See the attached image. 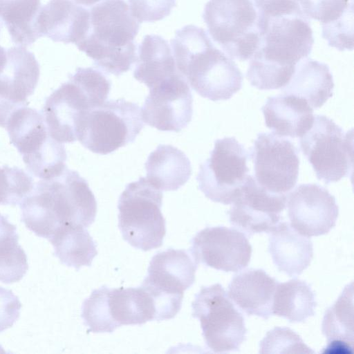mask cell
Returning a JSON list of instances; mask_svg holds the SVG:
<instances>
[{
  "instance_id": "1",
  "label": "cell",
  "mask_w": 354,
  "mask_h": 354,
  "mask_svg": "<svg viewBox=\"0 0 354 354\" xmlns=\"http://www.w3.org/2000/svg\"><path fill=\"white\" fill-rule=\"evenodd\" d=\"M19 205L26 227L48 240L68 225L86 228L97 213V202L88 182L67 167L57 176L37 182Z\"/></svg>"
},
{
  "instance_id": "2",
  "label": "cell",
  "mask_w": 354,
  "mask_h": 354,
  "mask_svg": "<svg viewBox=\"0 0 354 354\" xmlns=\"http://www.w3.org/2000/svg\"><path fill=\"white\" fill-rule=\"evenodd\" d=\"M261 18L262 35L246 77L259 90L281 88L290 81L297 64L310 54L313 30L304 14Z\"/></svg>"
},
{
  "instance_id": "3",
  "label": "cell",
  "mask_w": 354,
  "mask_h": 354,
  "mask_svg": "<svg viewBox=\"0 0 354 354\" xmlns=\"http://www.w3.org/2000/svg\"><path fill=\"white\" fill-rule=\"evenodd\" d=\"M171 44L178 71L201 96L227 100L241 88L243 75L236 63L214 46L203 28L185 26Z\"/></svg>"
},
{
  "instance_id": "4",
  "label": "cell",
  "mask_w": 354,
  "mask_h": 354,
  "mask_svg": "<svg viewBox=\"0 0 354 354\" xmlns=\"http://www.w3.org/2000/svg\"><path fill=\"white\" fill-rule=\"evenodd\" d=\"M91 26L86 38L77 45L106 73L119 76L136 62L134 39L140 23L124 0H104L92 7Z\"/></svg>"
},
{
  "instance_id": "5",
  "label": "cell",
  "mask_w": 354,
  "mask_h": 354,
  "mask_svg": "<svg viewBox=\"0 0 354 354\" xmlns=\"http://www.w3.org/2000/svg\"><path fill=\"white\" fill-rule=\"evenodd\" d=\"M111 86L100 70L78 67L46 99L41 114L50 136L61 143L76 141L83 116L106 101Z\"/></svg>"
},
{
  "instance_id": "6",
  "label": "cell",
  "mask_w": 354,
  "mask_h": 354,
  "mask_svg": "<svg viewBox=\"0 0 354 354\" xmlns=\"http://www.w3.org/2000/svg\"><path fill=\"white\" fill-rule=\"evenodd\" d=\"M203 18L213 40L230 57L245 61L258 49L262 23L252 0H209Z\"/></svg>"
},
{
  "instance_id": "7",
  "label": "cell",
  "mask_w": 354,
  "mask_h": 354,
  "mask_svg": "<svg viewBox=\"0 0 354 354\" xmlns=\"http://www.w3.org/2000/svg\"><path fill=\"white\" fill-rule=\"evenodd\" d=\"M162 192L146 177L129 183L120 196L118 226L123 239L143 251L160 248L166 234Z\"/></svg>"
},
{
  "instance_id": "8",
  "label": "cell",
  "mask_w": 354,
  "mask_h": 354,
  "mask_svg": "<svg viewBox=\"0 0 354 354\" xmlns=\"http://www.w3.org/2000/svg\"><path fill=\"white\" fill-rule=\"evenodd\" d=\"M5 128L10 143L35 177L49 180L66 167L64 145L50 136L42 114L36 109L25 106L15 111Z\"/></svg>"
},
{
  "instance_id": "9",
  "label": "cell",
  "mask_w": 354,
  "mask_h": 354,
  "mask_svg": "<svg viewBox=\"0 0 354 354\" xmlns=\"http://www.w3.org/2000/svg\"><path fill=\"white\" fill-rule=\"evenodd\" d=\"M81 317L88 333H113L122 325L156 320V310L151 297L141 285L128 288L104 286L84 301Z\"/></svg>"
},
{
  "instance_id": "10",
  "label": "cell",
  "mask_w": 354,
  "mask_h": 354,
  "mask_svg": "<svg viewBox=\"0 0 354 354\" xmlns=\"http://www.w3.org/2000/svg\"><path fill=\"white\" fill-rule=\"evenodd\" d=\"M144 126L138 104L124 98L106 100L84 114L77 140L91 151L106 155L133 142Z\"/></svg>"
},
{
  "instance_id": "11",
  "label": "cell",
  "mask_w": 354,
  "mask_h": 354,
  "mask_svg": "<svg viewBox=\"0 0 354 354\" xmlns=\"http://www.w3.org/2000/svg\"><path fill=\"white\" fill-rule=\"evenodd\" d=\"M300 148L319 180L335 183L353 174V129L344 131L324 115H316L299 140Z\"/></svg>"
},
{
  "instance_id": "12",
  "label": "cell",
  "mask_w": 354,
  "mask_h": 354,
  "mask_svg": "<svg viewBox=\"0 0 354 354\" xmlns=\"http://www.w3.org/2000/svg\"><path fill=\"white\" fill-rule=\"evenodd\" d=\"M192 308L209 349L219 353L239 350L246 339L244 317L220 283L202 287Z\"/></svg>"
},
{
  "instance_id": "13",
  "label": "cell",
  "mask_w": 354,
  "mask_h": 354,
  "mask_svg": "<svg viewBox=\"0 0 354 354\" xmlns=\"http://www.w3.org/2000/svg\"><path fill=\"white\" fill-rule=\"evenodd\" d=\"M248 156L234 137L216 140L209 157L200 165L198 189L214 202L232 204L248 176Z\"/></svg>"
},
{
  "instance_id": "14",
  "label": "cell",
  "mask_w": 354,
  "mask_h": 354,
  "mask_svg": "<svg viewBox=\"0 0 354 354\" xmlns=\"http://www.w3.org/2000/svg\"><path fill=\"white\" fill-rule=\"evenodd\" d=\"M250 156L254 163L256 181L268 191L286 194L295 186L299 158L290 140L273 133H260Z\"/></svg>"
},
{
  "instance_id": "15",
  "label": "cell",
  "mask_w": 354,
  "mask_h": 354,
  "mask_svg": "<svg viewBox=\"0 0 354 354\" xmlns=\"http://www.w3.org/2000/svg\"><path fill=\"white\" fill-rule=\"evenodd\" d=\"M140 109L147 124L162 131H180L193 114V97L185 77L177 73L149 88Z\"/></svg>"
},
{
  "instance_id": "16",
  "label": "cell",
  "mask_w": 354,
  "mask_h": 354,
  "mask_svg": "<svg viewBox=\"0 0 354 354\" xmlns=\"http://www.w3.org/2000/svg\"><path fill=\"white\" fill-rule=\"evenodd\" d=\"M287 196L272 193L248 175L228 211L230 223L249 236L270 232L279 223Z\"/></svg>"
},
{
  "instance_id": "17",
  "label": "cell",
  "mask_w": 354,
  "mask_h": 354,
  "mask_svg": "<svg viewBox=\"0 0 354 354\" xmlns=\"http://www.w3.org/2000/svg\"><path fill=\"white\" fill-rule=\"evenodd\" d=\"M195 262L225 272H238L250 263L252 248L245 234L225 226L205 227L192 238Z\"/></svg>"
},
{
  "instance_id": "18",
  "label": "cell",
  "mask_w": 354,
  "mask_h": 354,
  "mask_svg": "<svg viewBox=\"0 0 354 354\" xmlns=\"http://www.w3.org/2000/svg\"><path fill=\"white\" fill-rule=\"evenodd\" d=\"M291 227L308 237L327 234L339 214L335 198L317 184H301L286 199Z\"/></svg>"
},
{
  "instance_id": "19",
  "label": "cell",
  "mask_w": 354,
  "mask_h": 354,
  "mask_svg": "<svg viewBox=\"0 0 354 354\" xmlns=\"http://www.w3.org/2000/svg\"><path fill=\"white\" fill-rule=\"evenodd\" d=\"M7 63L0 73V127L5 128L11 115L27 106L28 97L38 84L40 68L35 55L22 46L8 49Z\"/></svg>"
},
{
  "instance_id": "20",
  "label": "cell",
  "mask_w": 354,
  "mask_h": 354,
  "mask_svg": "<svg viewBox=\"0 0 354 354\" xmlns=\"http://www.w3.org/2000/svg\"><path fill=\"white\" fill-rule=\"evenodd\" d=\"M90 12L72 0H50L41 8L37 28L40 36L76 46L87 36Z\"/></svg>"
},
{
  "instance_id": "21",
  "label": "cell",
  "mask_w": 354,
  "mask_h": 354,
  "mask_svg": "<svg viewBox=\"0 0 354 354\" xmlns=\"http://www.w3.org/2000/svg\"><path fill=\"white\" fill-rule=\"evenodd\" d=\"M197 267L187 251L169 248L152 257L143 283L163 293L183 296L194 283Z\"/></svg>"
},
{
  "instance_id": "22",
  "label": "cell",
  "mask_w": 354,
  "mask_h": 354,
  "mask_svg": "<svg viewBox=\"0 0 354 354\" xmlns=\"http://www.w3.org/2000/svg\"><path fill=\"white\" fill-rule=\"evenodd\" d=\"M277 283L263 270L250 268L233 277L227 294L248 315L268 319L272 315L273 296Z\"/></svg>"
},
{
  "instance_id": "23",
  "label": "cell",
  "mask_w": 354,
  "mask_h": 354,
  "mask_svg": "<svg viewBox=\"0 0 354 354\" xmlns=\"http://www.w3.org/2000/svg\"><path fill=\"white\" fill-rule=\"evenodd\" d=\"M266 127L279 136L301 137L313 125V109L306 100L292 95L270 97L262 106Z\"/></svg>"
},
{
  "instance_id": "24",
  "label": "cell",
  "mask_w": 354,
  "mask_h": 354,
  "mask_svg": "<svg viewBox=\"0 0 354 354\" xmlns=\"http://www.w3.org/2000/svg\"><path fill=\"white\" fill-rule=\"evenodd\" d=\"M270 233L268 251L277 269L289 277L301 274L313 257L310 239L286 222L279 223Z\"/></svg>"
},
{
  "instance_id": "25",
  "label": "cell",
  "mask_w": 354,
  "mask_h": 354,
  "mask_svg": "<svg viewBox=\"0 0 354 354\" xmlns=\"http://www.w3.org/2000/svg\"><path fill=\"white\" fill-rule=\"evenodd\" d=\"M334 82L328 65L310 58L299 61L283 94L304 98L313 109H319L333 96Z\"/></svg>"
},
{
  "instance_id": "26",
  "label": "cell",
  "mask_w": 354,
  "mask_h": 354,
  "mask_svg": "<svg viewBox=\"0 0 354 354\" xmlns=\"http://www.w3.org/2000/svg\"><path fill=\"white\" fill-rule=\"evenodd\" d=\"M146 178L161 191H176L192 174L191 162L181 150L170 145H159L145 162Z\"/></svg>"
},
{
  "instance_id": "27",
  "label": "cell",
  "mask_w": 354,
  "mask_h": 354,
  "mask_svg": "<svg viewBox=\"0 0 354 354\" xmlns=\"http://www.w3.org/2000/svg\"><path fill=\"white\" fill-rule=\"evenodd\" d=\"M133 77L149 88L180 73L167 41L160 35H145L138 47Z\"/></svg>"
},
{
  "instance_id": "28",
  "label": "cell",
  "mask_w": 354,
  "mask_h": 354,
  "mask_svg": "<svg viewBox=\"0 0 354 354\" xmlns=\"http://www.w3.org/2000/svg\"><path fill=\"white\" fill-rule=\"evenodd\" d=\"M353 283L347 285L337 301L324 314L322 331L327 339L326 352L353 353Z\"/></svg>"
},
{
  "instance_id": "29",
  "label": "cell",
  "mask_w": 354,
  "mask_h": 354,
  "mask_svg": "<svg viewBox=\"0 0 354 354\" xmlns=\"http://www.w3.org/2000/svg\"><path fill=\"white\" fill-rule=\"evenodd\" d=\"M316 306L315 294L305 281L292 279L277 283L273 296L272 314L290 322H303L315 315Z\"/></svg>"
},
{
  "instance_id": "30",
  "label": "cell",
  "mask_w": 354,
  "mask_h": 354,
  "mask_svg": "<svg viewBox=\"0 0 354 354\" xmlns=\"http://www.w3.org/2000/svg\"><path fill=\"white\" fill-rule=\"evenodd\" d=\"M54 254L62 263L78 270L90 266L97 254L96 244L86 227L68 225L60 228L50 239Z\"/></svg>"
},
{
  "instance_id": "31",
  "label": "cell",
  "mask_w": 354,
  "mask_h": 354,
  "mask_svg": "<svg viewBox=\"0 0 354 354\" xmlns=\"http://www.w3.org/2000/svg\"><path fill=\"white\" fill-rule=\"evenodd\" d=\"M41 8L40 0H0V18L13 43L26 47L41 37L37 28Z\"/></svg>"
},
{
  "instance_id": "32",
  "label": "cell",
  "mask_w": 354,
  "mask_h": 354,
  "mask_svg": "<svg viewBox=\"0 0 354 354\" xmlns=\"http://www.w3.org/2000/svg\"><path fill=\"white\" fill-rule=\"evenodd\" d=\"M18 241L16 226L0 214V281L6 284L20 281L28 269L27 255Z\"/></svg>"
},
{
  "instance_id": "33",
  "label": "cell",
  "mask_w": 354,
  "mask_h": 354,
  "mask_svg": "<svg viewBox=\"0 0 354 354\" xmlns=\"http://www.w3.org/2000/svg\"><path fill=\"white\" fill-rule=\"evenodd\" d=\"M32 178L22 169L0 167V205L19 204L33 188Z\"/></svg>"
},
{
  "instance_id": "34",
  "label": "cell",
  "mask_w": 354,
  "mask_h": 354,
  "mask_svg": "<svg viewBox=\"0 0 354 354\" xmlns=\"http://www.w3.org/2000/svg\"><path fill=\"white\" fill-rule=\"evenodd\" d=\"M259 353L262 354H313L315 351L290 328L276 326L269 330L261 341Z\"/></svg>"
},
{
  "instance_id": "35",
  "label": "cell",
  "mask_w": 354,
  "mask_h": 354,
  "mask_svg": "<svg viewBox=\"0 0 354 354\" xmlns=\"http://www.w3.org/2000/svg\"><path fill=\"white\" fill-rule=\"evenodd\" d=\"M303 13L319 21L322 25L330 24L353 11V0H297Z\"/></svg>"
},
{
  "instance_id": "36",
  "label": "cell",
  "mask_w": 354,
  "mask_h": 354,
  "mask_svg": "<svg viewBox=\"0 0 354 354\" xmlns=\"http://www.w3.org/2000/svg\"><path fill=\"white\" fill-rule=\"evenodd\" d=\"M322 37L330 46L339 50L353 48V11L337 21L322 25Z\"/></svg>"
},
{
  "instance_id": "37",
  "label": "cell",
  "mask_w": 354,
  "mask_h": 354,
  "mask_svg": "<svg viewBox=\"0 0 354 354\" xmlns=\"http://www.w3.org/2000/svg\"><path fill=\"white\" fill-rule=\"evenodd\" d=\"M132 16L139 22H154L169 16L176 0H129Z\"/></svg>"
},
{
  "instance_id": "38",
  "label": "cell",
  "mask_w": 354,
  "mask_h": 354,
  "mask_svg": "<svg viewBox=\"0 0 354 354\" xmlns=\"http://www.w3.org/2000/svg\"><path fill=\"white\" fill-rule=\"evenodd\" d=\"M21 308V303L12 291L0 286V333L15 324Z\"/></svg>"
},
{
  "instance_id": "39",
  "label": "cell",
  "mask_w": 354,
  "mask_h": 354,
  "mask_svg": "<svg viewBox=\"0 0 354 354\" xmlns=\"http://www.w3.org/2000/svg\"><path fill=\"white\" fill-rule=\"evenodd\" d=\"M252 1L262 17H272L304 14L297 0Z\"/></svg>"
},
{
  "instance_id": "40",
  "label": "cell",
  "mask_w": 354,
  "mask_h": 354,
  "mask_svg": "<svg viewBox=\"0 0 354 354\" xmlns=\"http://www.w3.org/2000/svg\"><path fill=\"white\" fill-rule=\"evenodd\" d=\"M7 63V52L0 46V73L3 71Z\"/></svg>"
},
{
  "instance_id": "41",
  "label": "cell",
  "mask_w": 354,
  "mask_h": 354,
  "mask_svg": "<svg viewBox=\"0 0 354 354\" xmlns=\"http://www.w3.org/2000/svg\"><path fill=\"white\" fill-rule=\"evenodd\" d=\"M75 3L86 6H91L95 3L100 1L101 0H74Z\"/></svg>"
},
{
  "instance_id": "42",
  "label": "cell",
  "mask_w": 354,
  "mask_h": 354,
  "mask_svg": "<svg viewBox=\"0 0 354 354\" xmlns=\"http://www.w3.org/2000/svg\"><path fill=\"white\" fill-rule=\"evenodd\" d=\"M1 23H0V31H1Z\"/></svg>"
}]
</instances>
